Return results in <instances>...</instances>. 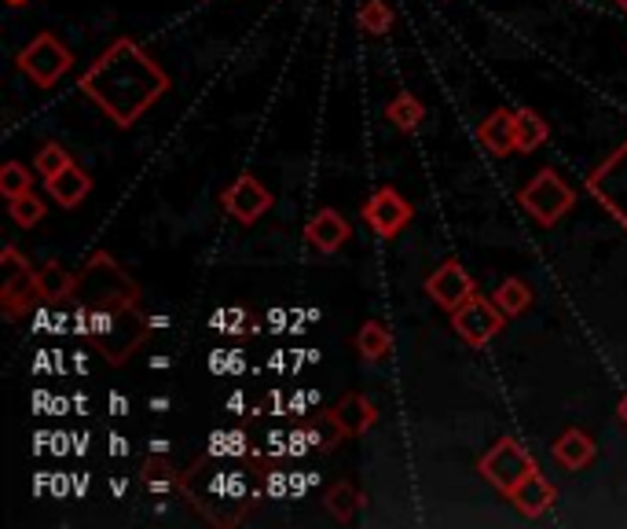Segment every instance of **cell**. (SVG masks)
Instances as JSON below:
<instances>
[{"label": "cell", "mask_w": 627, "mask_h": 529, "mask_svg": "<svg viewBox=\"0 0 627 529\" xmlns=\"http://www.w3.org/2000/svg\"><path fill=\"white\" fill-rule=\"evenodd\" d=\"M78 298V323L89 335V342L107 357V365H125L140 350V342L151 335L148 317L136 306V283L111 254H95L84 272H78L74 295Z\"/></svg>", "instance_id": "cell-1"}, {"label": "cell", "mask_w": 627, "mask_h": 529, "mask_svg": "<svg viewBox=\"0 0 627 529\" xmlns=\"http://www.w3.org/2000/svg\"><path fill=\"white\" fill-rule=\"evenodd\" d=\"M169 89V74L136 41L118 38L81 74V92L103 107L118 129L136 126Z\"/></svg>", "instance_id": "cell-2"}, {"label": "cell", "mask_w": 627, "mask_h": 529, "mask_svg": "<svg viewBox=\"0 0 627 529\" xmlns=\"http://www.w3.org/2000/svg\"><path fill=\"white\" fill-rule=\"evenodd\" d=\"M517 202L528 210V218H536L544 228H550L573 210L576 191L565 184V180L554 170H539L522 191H517Z\"/></svg>", "instance_id": "cell-3"}, {"label": "cell", "mask_w": 627, "mask_h": 529, "mask_svg": "<svg viewBox=\"0 0 627 529\" xmlns=\"http://www.w3.org/2000/svg\"><path fill=\"white\" fill-rule=\"evenodd\" d=\"M16 63H19L22 74L33 81V86L52 89L59 78L74 70V52H70L55 33H38V38L19 52Z\"/></svg>", "instance_id": "cell-4"}, {"label": "cell", "mask_w": 627, "mask_h": 529, "mask_svg": "<svg viewBox=\"0 0 627 529\" xmlns=\"http://www.w3.org/2000/svg\"><path fill=\"white\" fill-rule=\"evenodd\" d=\"M587 191L624 224V232H627V140L595 166V173L587 177Z\"/></svg>", "instance_id": "cell-5"}, {"label": "cell", "mask_w": 627, "mask_h": 529, "mask_svg": "<svg viewBox=\"0 0 627 529\" xmlns=\"http://www.w3.org/2000/svg\"><path fill=\"white\" fill-rule=\"evenodd\" d=\"M477 471H481V478H485L488 486H496L499 492H510L517 482H522V478L539 471V467L514 438H499L485 456H481Z\"/></svg>", "instance_id": "cell-6"}, {"label": "cell", "mask_w": 627, "mask_h": 529, "mask_svg": "<svg viewBox=\"0 0 627 529\" xmlns=\"http://www.w3.org/2000/svg\"><path fill=\"white\" fill-rule=\"evenodd\" d=\"M503 317H506V312L496 306V298L474 295L459 309H452V328H455V335H459L466 346L481 350V346H488L503 331Z\"/></svg>", "instance_id": "cell-7"}, {"label": "cell", "mask_w": 627, "mask_h": 529, "mask_svg": "<svg viewBox=\"0 0 627 529\" xmlns=\"http://www.w3.org/2000/svg\"><path fill=\"white\" fill-rule=\"evenodd\" d=\"M360 213H364L371 232L382 236V239H393L407 221L415 218L412 202H407L396 188H378L375 196L364 202V210H360Z\"/></svg>", "instance_id": "cell-8"}, {"label": "cell", "mask_w": 627, "mask_h": 529, "mask_svg": "<svg viewBox=\"0 0 627 529\" xmlns=\"http://www.w3.org/2000/svg\"><path fill=\"white\" fill-rule=\"evenodd\" d=\"M221 202H224V210L232 213V218L239 221V224H253V221H261L264 213L272 210V191L261 184L257 177L253 173H243L235 180V184H227L224 188V196H221Z\"/></svg>", "instance_id": "cell-9"}, {"label": "cell", "mask_w": 627, "mask_h": 529, "mask_svg": "<svg viewBox=\"0 0 627 529\" xmlns=\"http://www.w3.org/2000/svg\"><path fill=\"white\" fill-rule=\"evenodd\" d=\"M426 295L437 302L441 309H459L463 302H469V298L477 295V283H474V276H469L466 269L455 258H448L441 264V269H433L429 272V280H426Z\"/></svg>", "instance_id": "cell-10"}, {"label": "cell", "mask_w": 627, "mask_h": 529, "mask_svg": "<svg viewBox=\"0 0 627 529\" xmlns=\"http://www.w3.org/2000/svg\"><path fill=\"white\" fill-rule=\"evenodd\" d=\"M327 416H331V423L337 427V435H345V438H360V435H367V430L375 427L378 408L371 405L364 393H345L342 401H337Z\"/></svg>", "instance_id": "cell-11"}, {"label": "cell", "mask_w": 627, "mask_h": 529, "mask_svg": "<svg viewBox=\"0 0 627 529\" xmlns=\"http://www.w3.org/2000/svg\"><path fill=\"white\" fill-rule=\"evenodd\" d=\"M506 497H510V503L525 515V519H544V515L554 508V500H558V492H554V486L547 482L544 475L533 471L528 478H522V482H517L510 492H506Z\"/></svg>", "instance_id": "cell-12"}, {"label": "cell", "mask_w": 627, "mask_h": 529, "mask_svg": "<svg viewBox=\"0 0 627 529\" xmlns=\"http://www.w3.org/2000/svg\"><path fill=\"white\" fill-rule=\"evenodd\" d=\"M305 239L320 250V254H337L348 239V221L334 207H323L316 218L305 224Z\"/></svg>", "instance_id": "cell-13"}, {"label": "cell", "mask_w": 627, "mask_h": 529, "mask_svg": "<svg viewBox=\"0 0 627 529\" xmlns=\"http://www.w3.org/2000/svg\"><path fill=\"white\" fill-rule=\"evenodd\" d=\"M477 140L485 143V151L499 154V159L517 154V111H503V107L492 111L485 122H481Z\"/></svg>", "instance_id": "cell-14"}, {"label": "cell", "mask_w": 627, "mask_h": 529, "mask_svg": "<svg viewBox=\"0 0 627 529\" xmlns=\"http://www.w3.org/2000/svg\"><path fill=\"white\" fill-rule=\"evenodd\" d=\"M44 191H48V199L59 202V207H63V210H74L78 202L92 191V177L84 173L81 166L70 162L67 170H59L55 177H48V180H44Z\"/></svg>", "instance_id": "cell-15"}, {"label": "cell", "mask_w": 627, "mask_h": 529, "mask_svg": "<svg viewBox=\"0 0 627 529\" xmlns=\"http://www.w3.org/2000/svg\"><path fill=\"white\" fill-rule=\"evenodd\" d=\"M550 452H554V460L565 467V471H584V467L595 460L598 445H595V438L587 435V430L569 427L558 441L550 445Z\"/></svg>", "instance_id": "cell-16"}, {"label": "cell", "mask_w": 627, "mask_h": 529, "mask_svg": "<svg viewBox=\"0 0 627 529\" xmlns=\"http://www.w3.org/2000/svg\"><path fill=\"white\" fill-rule=\"evenodd\" d=\"M33 298H41V291H38V272L27 269V272L4 276V291H0V302H4V312H8L11 320H16L22 309H30Z\"/></svg>", "instance_id": "cell-17"}, {"label": "cell", "mask_w": 627, "mask_h": 529, "mask_svg": "<svg viewBox=\"0 0 627 529\" xmlns=\"http://www.w3.org/2000/svg\"><path fill=\"white\" fill-rule=\"evenodd\" d=\"M356 353L367 360V365H378V360H385L393 353V335L390 328H385L382 320H367L364 328H360L356 335Z\"/></svg>", "instance_id": "cell-18"}, {"label": "cell", "mask_w": 627, "mask_h": 529, "mask_svg": "<svg viewBox=\"0 0 627 529\" xmlns=\"http://www.w3.org/2000/svg\"><path fill=\"white\" fill-rule=\"evenodd\" d=\"M385 122H393L401 132H412L426 122V107H422V100H415L412 92H401L385 103Z\"/></svg>", "instance_id": "cell-19"}, {"label": "cell", "mask_w": 627, "mask_h": 529, "mask_svg": "<svg viewBox=\"0 0 627 529\" xmlns=\"http://www.w3.org/2000/svg\"><path fill=\"white\" fill-rule=\"evenodd\" d=\"M496 306L506 312V317H522V312L533 306V287H528L525 280H517V276H510V280H503L499 287H496Z\"/></svg>", "instance_id": "cell-20"}, {"label": "cell", "mask_w": 627, "mask_h": 529, "mask_svg": "<svg viewBox=\"0 0 627 529\" xmlns=\"http://www.w3.org/2000/svg\"><path fill=\"white\" fill-rule=\"evenodd\" d=\"M550 126L536 111H517V154H533L539 143H547Z\"/></svg>", "instance_id": "cell-21"}, {"label": "cell", "mask_w": 627, "mask_h": 529, "mask_svg": "<svg viewBox=\"0 0 627 529\" xmlns=\"http://www.w3.org/2000/svg\"><path fill=\"white\" fill-rule=\"evenodd\" d=\"M74 283H78V276H70L63 264H48V269L38 272V291H41L44 302L70 298V295H74Z\"/></svg>", "instance_id": "cell-22"}, {"label": "cell", "mask_w": 627, "mask_h": 529, "mask_svg": "<svg viewBox=\"0 0 627 529\" xmlns=\"http://www.w3.org/2000/svg\"><path fill=\"white\" fill-rule=\"evenodd\" d=\"M356 27L371 38H385L393 30V8L382 4V0H364L356 11Z\"/></svg>", "instance_id": "cell-23"}, {"label": "cell", "mask_w": 627, "mask_h": 529, "mask_svg": "<svg viewBox=\"0 0 627 529\" xmlns=\"http://www.w3.org/2000/svg\"><path fill=\"white\" fill-rule=\"evenodd\" d=\"M360 500L364 497H360V489L353 482H334L327 489V508L337 522H353V515L360 511Z\"/></svg>", "instance_id": "cell-24"}, {"label": "cell", "mask_w": 627, "mask_h": 529, "mask_svg": "<svg viewBox=\"0 0 627 529\" xmlns=\"http://www.w3.org/2000/svg\"><path fill=\"white\" fill-rule=\"evenodd\" d=\"M70 162H74V159H70V151L63 148V143H44V148L38 151V159H33V170L48 180V177H55L59 170H67Z\"/></svg>", "instance_id": "cell-25"}, {"label": "cell", "mask_w": 627, "mask_h": 529, "mask_svg": "<svg viewBox=\"0 0 627 529\" xmlns=\"http://www.w3.org/2000/svg\"><path fill=\"white\" fill-rule=\"evenodd\" d=\"M0 191L11 199H19V196H27V191H33V180H30V170L27 166H19V162H8L4 170H0Z\"/></svg>", "instance_id": "cell-26"}, {"label": "cell", "mask_w": 627, "mask_h": 529, "mask_svg": "<svg viewBox=\"0 0 627 529\" xmlns=\"http://www.w3.org/2000/svg\"><path fill=\"white\" fill-rule=\"evenodd\" d=\"M44 213H48L44 202L33 196V191H27V196H19V199H11V218H16V224H22V228L41 224Z\"/></svg>", "instance_id": "cell-27"}, {"label": "cell", "mask_w": 627, "mask_h": 529, "mask_svg": "<svg viewBox=\"0 0 627 529\" xmlns=\"http://www.w3.org/2000/svg\"><path fill=\"white\" fill-rule=\"evenodd\" d=\"M0 264H4V276H16V272H27L30 261L19 254L16 247H4V254H0Z\"/></svg>", "instance_id": "cell-28"}, {"label": "cell", "mask_w": 627, "mask_h": 529, "mask_svg": "<svg viewBox=\"0 0 627 529\" xmlns=\"http://www.w3.org/2000/svg\"><path fill=\"white\" fill-rule=\"evenodd\" d=\"M617 416L624 419V423H627V393L620 397V405H617Z\"/></svg>", "instance_id": "cell-29"}, {"label": "cell", "mask_w": 627, "mask_h": 529, "mask_svg": "<svg viewBox=\"0 0 627 529\" xmlns=\"http://www.w3.org/2000/svg\"><path fill=\"white\" fill-rule=\"evenodd\" d=\"M4 4H11V8H22V4H27V0H4Z\"/></svg>", "instance_id": "cell-30"}, {"label": "cell", "mask_w": 627, "mask_h": 529, "mask_svg": "<svg viewBox=\"0 0 627 529\" xmlns=\"http://www.w3.org/2000/svg\"><path fill=\"white\" fill-rule=\"evenodd\" d=\"M617 4H620V8H624V11H627V0H617Z\"/></svg>", "instance_id": "cell-31"}]
</instances>
